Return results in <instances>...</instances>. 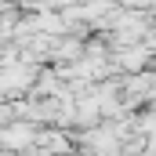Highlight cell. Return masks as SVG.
Listing matches in <instances>:
<instances>
[{
	"instance_id": "obj_1",
	"label": "cell",
	"mask_w": 156,
	"mask_h": 156,
	"mask_svg": "<svg viewBox=\"0 0 156 156\" xmlns=\"http://www.w3.org/2000/svg\"><path fill=\"white\" fill-rule=\"evenodd\" d=\"M33 83V69L26 66V62H7L4 69H0V91H7V94H18L22 87H29Z\"/></svg>"
},
{
	"instance_id": "obj_2",
	"label": "cell",
	"mask_w": 156,
	"mask_h": 156,
	"mask_svg": "<svg viewBox=\"0 0 156 156\" xmlns=\"http://www.w3.org/2000/svg\"><path fill=\"white\" fill-rule=\"evenodd\" d=\"M0 142H4V149H26V145H37V131L26 123H15V127L0 131Z\"/></svg>"
},
{
	"instance_id": "obj_3",
	"label": "cell",
	"mask_w": 156,
	"mask_h": 156,
	"mask_svg": "<svg viewBox=\"0 0 156 156\" xmlns=\"http://www.w3.org/2000/svg\"><path fill=\"white\" fill-rule=\"evenodd\" d=\"M37 149L40 153H66L69 142H66L62 131H44V134H37Z\"/></svg>"
}]
</instances>
